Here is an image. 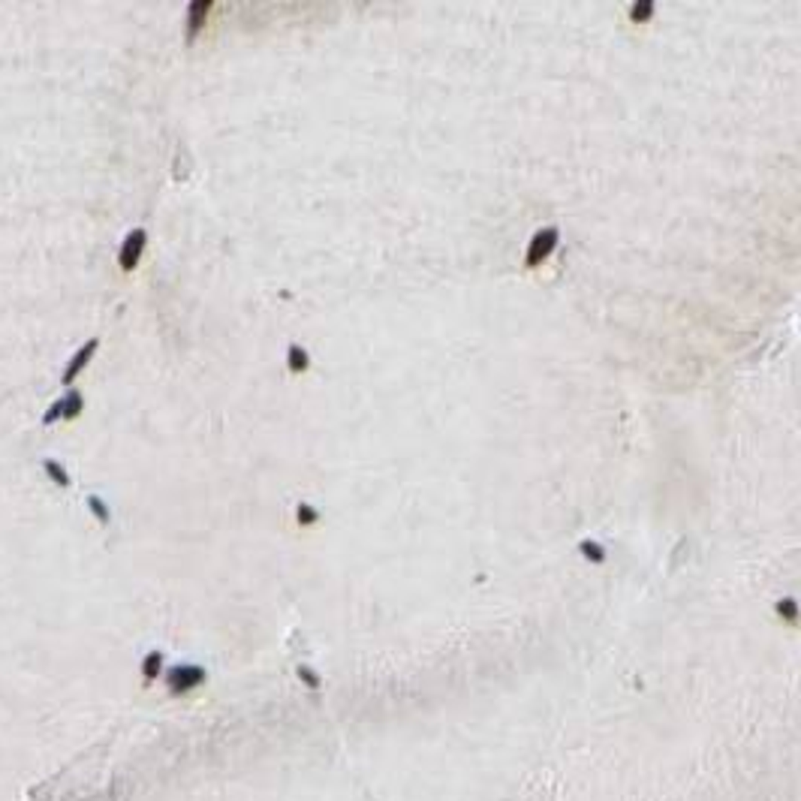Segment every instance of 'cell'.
<instances>
[{
    "label": "cell",
    "instance_id": "cell-2",
    "mask_svg": "<svg viewBox=\"0 0 801 801\" xmlns=\"http://www.w3.org/2000/svg\"><path fill=\"white\" fill-rule=\"evenodd\" d=\"M145 244H148V232L142 226L127 232V238L121 241V250H118V262H121L124 272H133L139 265V259H142V253H145Z\"/></svg>",
    "mask_w": 801,
    "mask_h": 801
},
{
    "label": "cell",
    "instance_id": "cell-10",
    "mask_svg": "<svg viewBox=\"0 0 801 801\" xmlns=\"http://www.w3.org/2000/svg\"><path fill=\"white\" fill-rule=\"evenodd\" d=\"M160 669H163V654H160V651H151V654L142 660V675H145V678H157Z\"/></svg>",
    "mask_w": 801,
    "mask_h": 801
},
{
    "label": "cell",
    "instance_id": "cell-9",
    "mask_svg": "<svg viewBox=\"0 0 801 801\" xmlns=\"http://www.w3.org/2000/svg\"><path fill=\"white\" fill-rule=\"evenodd\" d=\"M87 510H91V515L100 521V525H109V521H112V510L106 506L103 498H97V494H91V498H87Z\"/></svg>",
    "mask_w": 801,
    "mask_h": 801
},
{
    "label": "cell",
    "instance_id": "cell-5",
    "mask_svg": "<svg viewBox=\"0 0 801 801\" xmlns=\"http://www.w3.org/2000/svg\"><path fill=\"white\" fill-rule=\"evenodd\" d=\"M211 0H193V4L187 6V43H193L196 36H199V31H202V24H205V16L211 12Z\"/></svg>",
    "mask_w": 801,
    "mask_h": 801
},
{
    "label": "cell",
    "instance_id": "cell-14",
    "mask_svg": "<svg viewBox=\"0 0 801 801\" xmlns=\"http://www.w3.org/2000/svg\"><path fill=\"white\" fill-rule=\"evenodd\" d=\"M58 419H63V413H60V398L48 404V410L43 413V425H55Z\"/></svg>",
    "mask_w": 801,
    "mask_h": 801
},
{
    "label": "cell",
    "instance_id": "cell-12",
    "mask_svg": "<svg viewBox=\"0 0 801 801\" xmlns=\"http://www.w3.org/2000/svg\"><path fill=\"white\" fill-rule=\"evenodd\" d=\"M579 549H581V554L588 557V561H593V564H603V561H606V549H603L600 542H591V539H584V542L579 545Z\"/></svg>",
    "mask_w": 801,
    "mask_h": 801
},
{
    "label": "cell",
    "instance_id": "cell-6",
    "mask_svg": "<svg viewBox=\"0 0 801 801\" xmlns=\"http://www.w3.org/2000/svg\"><path fill=\"white\" fill-rule=\"evenodd\" d=\"M82 410H85V398H82V392L70 389L67 395L60 398V413H63V419H75V416H82Z\"/></svg>",
    "mask_w": 801,
    "mask_h": 801
},
{
    "label": "cell",
    "instance_id": "cell-8",
    "mask_svg": "<svg viewBox=\"0 0 801 801\" xmlns=\"http://www.w3.org/2000/svg\"><path fill=\"white\" fill-rule=\"evenodd\" d=\"M286 365H289L292 374H301V371H308L311 359H308V353H304L299 343H289V350H286Z\"/></svg>",
    "mask_w": 801,
    "mask_h": 801
},
{
    "label": "cell",
    "instance_id": "cell-3",
    "mask_svg": "<svg viewBox=\"0 0 801 801\" xmlns=\"http://www.w3.org/2000/svg\"><path fill=\"white\" fill-rule=\"evenodd\" d=\"M97 350H100V338H91V340H85L79 350L72 353V359L67 362V367H63V377H60V383L63 386H72V380L79 377L82 371L87 365H91V359L97 355Z\"/></svg>",
    "mask_w": 801,
    "mask_h": 801
},
{
    "label": "cell",
    "instance_id": "cell-13",
    "mask_svg": "<svg viewBox=\"0 0 801 801\" xmlns=\"http://www.w3.org/2000/svg\"><path fill=\"white\" fill-rule=\"evenodd\" d=\"M296 518H299V525L311 527V525H316V521H320V512H316L311 503H299V510H296Z\"/></svg>",
    "mask_w": 801,
    "mask_h": 801
},
{
    "label": "cell",
    "instance_id": "cell-4",
    "mask_svg": "<svg viewBox=\"0 0 801 801\" xmlns=\"http://www.w3.org/2000/svg\"><path fill=\"white\" fill-rule=\"evenodd\" d=\"M169 690L172 693H187L193 690V687H199L202 681H205V672H202L199 666H175L169 669Z\"/></svg>",
    "mask_w": 801,
    "mask_h": 801
},
{
    "label": "cell",
    "instance_id": "cell-1",
    "mask_svg": "<svg viewBox=\"0 0 801 801\" xmlns=\"http://www.w3.org/2000/svg\"><path fill=\"white\" fill-rule=\"evenodd\" d=\"M557 241H561V229H557V226H545V229H539V232L530 238L527 253H525V262L530 265V269H537L539 262H545V259H549L552 253H554Z\"/></svg>",
    "mask_w": 801,
    "mask_h": 801
},
{
    "label": "cell",
    "instance_id": "cell-15",
    "mask_svg": "<svg viewBox=\"0 0 801 801\" xmlns=\"http://www.w3.org/2000/svg\"><path fill=\"white\" fill-rule=\"evenodd\" d=\"M778 612L786 618V620H795V603L792 600H783V603H778Z\"/></svg>",
    "mask_w": 801,
    "mask_h": 801
},
{
    "label": "cell",
    "instance_id": "cell-11",
    "mask_svg": "<svg viewBox=\"0 0 801 801\" xmlns=\"http://www.w3.org/2000/svg\"><path fill=\"white\" fill-rule=\"evenodd\" d=\"M651 16H654V0H639V4L630 6L633 21H651Z\"/></svg>",
    "mask_w": 801,
    "mask_h": 801
},
{
    "label": "cell",
    "instance_id": "cell-7",
    "mask_svg": "<svg viewBox=\"0 0 801 801\" xmlns=\"http://www.w3.org/2000/svg\"><path fill=\"white\" fill-rule=\"evenodd\" d=\"M43 470H45V476L55 482V485H60V488H70V473H67V467H63L60 461H55V458H45L43 461Z\"/></svg>",
    "mask_w": 801,
    "mask_h": 801
}]
</instances>
